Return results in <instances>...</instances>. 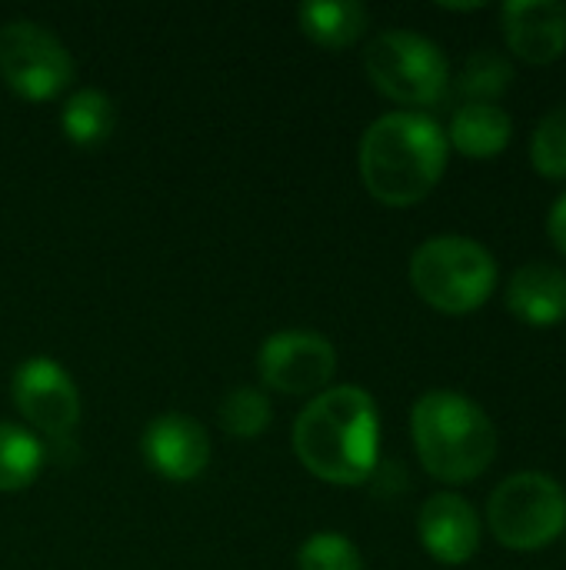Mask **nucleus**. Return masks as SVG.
Here are the masks:
<instances>
[{"label": "nucleus", "instance_id": "1", "mask_svg": "<svg viewBox=\"0 0 566 570\" xmlns=\"http://www.w3.org/2000/svg\"><path fill=\"white\" fill-rule=\"evenodd\" d=\"M294 454L327 484H364L380 461V414L357 384L320 391L294 424Z\"/></svg>", "mask_w": 566, "mask_h": 570}, {"label": "nucleus", "instance_id": "2", "mask_svg": "<svg viewBox=\"0 0 566 570\" xmlns=\"http://www.w3.org/2000/svg\"><path fill=\"white\" fill-rule=\"evenodd\" d=\"M447 157V130L424 110L384 114L360 137L364 187L387 207L420 204L440 184Z\"/></svg>", "mask_w": 566, "mask_h": 570}, {"label": "nucleus", "instance_id": "3", "mask_svg": "<svg viewBox=\"0 0 566 570\" xmlns=\"http://www.w3.org/2000/svg\"><path fill=\"white\" fill-rule=\"evenodd\" d=\"M410 438L424 471L444 484H470L497 461L490 414L460 391H427L410 411Z\"/></svg>", "mask_w": 566, "mask_h": 570}, {"label": "nucleus", "instance_id": "4", "mask_svg": "<svg viewBox=\"0 0 566 570\" xmlns=\"http://www.w3.org/2000/svg\"><path fill=\"white\" fill-rule=\"evenodd\" d=\"M497 281V257L480 240L464 234H437L410 257V284L417 297L450 317L480 311L494 297Z\"/></svg>", "mask_w": 566, "mask_h": 570}, {"label": "nucleus", "instance_id": "5", "mask_svg": "<svg viewBox=\"0 0 566 570\" xmlns=\"http://www.w3.org/2000/svg\"><path fill=\"white\" fill-rule=\"evenodd\" d=\"M487 528L507 551H544L566 534V488L544 471L504 478L487 501Z\"/></svg>", "mask_w": 566, "mask_h": 570}, {"label": "nucleus", "instance_id": "6", "mask_svg": "<svg viewBox=\"0 0 566 570\" xmlns=\"http://www.w3.org/2000/svg\"><path fill=\"white\" fill-rule=\"evenodd\" d=\"M370 83L404 107H434L450 90L447 53L417 30H384L367 43Z\"/></svg>", "mask_w": 566, "mask_h": 570}, {"label": "nucleus", "instance_id": "7", "mask_svg": "<svg viewBox=\"0 0 566 570\" xmlns=\"http://www.w3.org/2000/svg\"><path fill=\"white\" fill-rule=\"evenodd\" d=\"M0 77L23 100H50L73 80L67 47L33 20L0 27Z\"/></svg>", "mask_w": 566, "mask_h": 570}, {"label": "nucleus", "instance_id": "8", "mask_svg": "<svg viewBox=\"0 0 566 570\" xmlns=\"http://www.w3.org/2000/svg\"><path fill=\"white\" fill-rule=\"evenodd\" d=\"M257 367L260 381L277 394H314L334 377L337 351L314 331H280L264 341Z\"/></svg>", "mask_w": 566, "mask_h": 570}, {"label": "nucleus", "instance_id": "9", "mask_svg": "<svg viewBox=\"0 0 566 570\" xmlns=\"http://www.w3.org/2000/svg\"><path fill=\"white\" fill-rule=\"evenodd\" d=\"M13 404L43 434L63 438L80 421V394L67 371L50 357H30L13 374Z\"/></svg>", "mask_w": 566, "mask_h": 570}, {"label": "nucleus", "instance_id": "10", "mask_svg": "<svg viewBox=\"0 0 566 570\" xmlns=\"http://www.w3.org/2000/svg\"><path fill=\"white\" fill-rule=\"evenodd\" d=\"M417 534H420L424 551L437 564L460 568V564L474 561V554L480 551L484 521L467 498H460L454 491H440L424 501V508L417 514Z\"/></svg>", "mask_w": 566, "mask_h": 570}, {"label": "nucleus", "instance_id": "11", "mask_svg": "<svg viewBox=\"0 0 566 570\" xmlns=\"http://www.w3.org/2000/svg\"><path fill=\"white\" fill-rule=\"evenodd\" d=\"M500 27L510 53L524 63L547 67L566 53V3L560 0H510L500 7Z\"/></svg>", "mask_w": 566, "mask_h": 570}, {"label": "nucleus", "instance_id": "12", "mask_svg": "<svg viewBox=\"0 0 566 570\" xmlns=\"http://www.w3.org/2000/svg\"><path fill=\"white\" fill-rule=\"evenodd\" d=\"M143 458L167 481H193L210 464V438L200 421L183 414H160L143 431Z\"/></svg>", "mask_w": 566, "mask_h": 570}, {"label": "nucleus", "instance_id": "13", "mask_svg": "<svg viewBox=\"0 0 566 570\" xmlns=\"http://www.w3.org/2000/svg\"><path fill=\"white\" fill-rule=\"evenodd\" d=\"M507 311L527 327H557L566 321V267L530 261L517 267L504 294Z\"/></svg>", "mask_w": 566, "mask_h": 570}, {"label": "nucleus", "instance_id": "14", "mask_svg": "<svg viewBox=\"0 0 566 570\" xmlns=\"http://www.w3.org/2000/svg\"><path fill=\"white\" fill-rule=\"evenodd\" d=\"M510 137H514L510 114L500 104H480V100H464L447 127V144L470 160L500 157L510 147Z\"/></svg>", "mask_w": 566, "mask_h": 570}, {"label": "nucleus", "instance_id": "15", "mask_svg": "<svg viewBox=\"0 0 566 570\" xmlns=\"http://www.w3.org/2000/svg\"><path fill=\"white\" fill-rule=\"evenodd\" d=\"M297 20L314 43L327 50H344L364 37L370 13L357 0H310L297 7Z\"/></svg>", "mask_w": 566, "mask_h": 570}, {"label": "nucleus", "instance_id": "16", "mask_svg": "<svg viewBox=\"0 0 566 570\" xmlns=\"http://www.w3.org/2000/svg\"><path fill=\"white\" fill-rule=\"evenodd\" d=\"M43 468V444L20 424L0 421V491H23Z\"/></svg>", "mask_w": 566, "mask_h": 570}, {"label": "nucleus", "instance_id": "17", "mask_svg": "<svg viewBox=\"0 0 566 570\" xmlns=\"http://www.w3.org/2000/svg\"><path fill=\"white\" fill-rule=\"evenodd\" d=\"M60 124L77 147H100L113 130V104L100 90H77L67 100Z\"/></svg>", "mask_w": 566, "mask_h": 570}, {"label": "nucleus", "instance_id": "18", "mask_svg": "<svg viewBox=\"0 0 566 570\" xmlns=\"http://www.w3.org/2000/svg\"><path fill=\"white\" fill-rule=\"evenodd\" d=\"M510 83H514V63L497 50L470 53L457 77V90L467 100H480V104H497L510 90Z\"/></svg>", "mask_w": 566, "mask_h": 570}, {"label": "nucleus", "instance_id": "19", "mask_svg": "<svg viewBox=\"0 0 566 570\" xmlns=\"http://www.w3.org/2000/svg\"><path fill=\"white\" fill-rule=\"evenodd\" d=\"M217 417H220V428L230 438H257V434L267 431L274 411H270V401L260 391H254V387H234L220 401Z\"/></svg>", "mask_w": 566, "mask_h": 570}, {"label": "nucleus", "instance_id": "20", "mask_svg": "<svg viewBox=\"0 0 566 570\" xmlns=\"http://www.w3.org/2000/svg\"><path fill=\"white\" fill-rule=\"evenodd\" d=\"M530 164L547 180H566V107H554L534 127Z\"/></svg>", "mask_w": 566, "mask_h": 570}, {"label": "nucleus", "instance_id": "21", "mask_svg": "<svg viewBox=\"0 0 566 570\" xmlns=\"http://www.w3.org/2000/svg\"><path fill=\"white\" fill-rule=\"evenodd\" d=\"M297 570H364V558L350 538L337 531H320L300 548Z\"/></svg>", "mask_w": 566, "mask_h": 570}, {"label": "nucleus", "instance_id": "22", "mask_svg": "<svg viewBox=\"0 0 566 570\" xmlns=\"http://www.w3.org/2000/svg\"><path fill=\"white\" fill-rule=\"evenodd\" d=\"M547 234H550L554 247L560 250V257L566 261V190L554 200V207L547 214Z\"/></svg>", "mask_w": 566, "mask_h": 570}]
</instances>
